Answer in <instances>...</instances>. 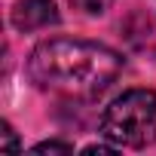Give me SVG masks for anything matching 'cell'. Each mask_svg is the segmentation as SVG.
I'll return each instance as SVG.
<instances>
[{
    "label": "cell",
    "instance_id": "cell-1",
    "mask_svg": "<svg viewBox=\"0 0 156 156\" xmlns=\"http://www.w3.org/2000/svg\"><path fill=\"white\" fill-rule=\"evenodd\" d=\"M122 73V55L92 40H43L28 58V76L43 92L67 98H98Z\"/></svg>",
    "mask_w": 156,
    "mask_h": 156
},
{
    "label": "cell",
    "instance_id": "cell-2",
    "mask_svg": "<svg viewBox=\"0 0 156 156\" xmlns=\"http://www.w3.org/2000/svg\"><path fill=\"white\" fill-rule=\"evenodd\" d=\"M101 135L116 147H147L156 141V92L129 89L101 116Z\"/></svg>",
    "mask_w": 156,
    "mask_h": 156
},
{
    "label": "cell",
    "instance_id": "cell-3",
    "mask_svg": "<svg viewBox=\"0 0 156 156\" xmlns=\"http://www.w3.org/2000/svg\"><path fill=\"white\" fill-rule=\"evenodd\" d=\"M12 25L16 31H43L49 25H58L55 0H19L12 6Z\"/></svg>",
    "mask_w": 156,
    "mask_h": 156
},
{
    "label": "cell",
    "instance_id": "cell-4",
    "mask_svg": "<svg viewBox=\"0 0 156 156\" xmlns=\"http://www.w3.org/2000/svg\"><path fill=\"white\" fill-rule=\"evenodd\" d=\"M70 3L80 9V12H86V16H104L113 0H70Z\"/></svg>",
    "mask_w": 156,
    "mask_h": 156
},
{
    "label": "cell",
    "instance_id": "cell-5",
    "mask_svg": "<svg viewBox=\"0 0 156 156\" xmlns=\"http://www.w3.org/2000/svg\"><path fill=\"white\" fill-rule=\"evenodd\" d=\"M0 147L3 150H19V141H16V132L9 122H0Z\"/></svg>",
    "mask_w": 156,
    "mask_h": 156
},
{
    "label": "cell",
    "instance_id": "cell-6",
    "mask_svg": "<svg viewBox=\"0 0 156 156\" xmlns=\"http://www.w3.org/2000/svg\"><path fill=\"white\" fill-rule=\"evenodd\" d=\"M34 150H37V153H73V144H64V141H46V144H37Z\"/></svg>",
    "mask_w": 156,
    "mask_h": 156
}]
</instances>
